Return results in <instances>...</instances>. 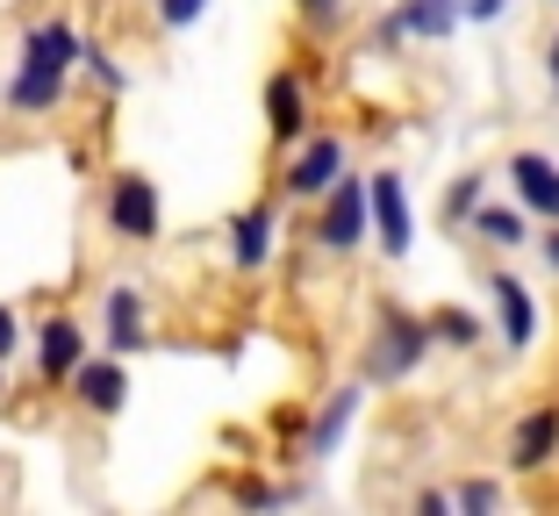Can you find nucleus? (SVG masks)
I'll use <instances>...</instances> for the list:
<instances>
[{"instance_id": "1", "label": "nucleus", "mask_w": 559, "mask_h": 516, "mask_svg": "<svg viewBox=\"0 0 559 516\" xmlns=\"http://www.w3.org/2000/svg\"><path fill=\"white\" fill-rule=\"evenodd\" d=\"M80 65V29L72 22H36L22 36V58H15V80H8V108L15 116H50L58 100H66V80Z\"/></svg>"}, {"instance_id": "2", "label": "nucleus", "mask_w": 559, "mask_h": 516, "mask_svg": "<svg viewBox=\"0 0 559 516\" xmlns=\"http://www.w3.org/2000/svg\"><path fill=\"white\" fill-rule=\"evenodd\" d=\"M430 345H438L430 323H416L409 309H388L380 331H373V359H366V373H373V381H409V373L430 359Z\"/></svg>"}, {"instance_id": "3", "label": "nucleus", "mask_w": 559, "mask_h": 516, "mask_svg": "<svg viewBox=\"0 0 559 516\" xmlns=\"http://www.w3.org/2000/svg\"><path fill=\"white\" fill-rule=\"evenodd\" d=\"M100 223H108L116 237H130V244H151L158 223H165L151 172H116V180H108V201H100Z\"/></svg>"}, {"instance_id": "4", "label": "nucleus", "mask_w": 559, "mask_h": 516, "mask_svg": "<svg viewBox=\"0 0 559 516\" xmlns=\"http://www.w3.org/2000/svg\"><path fill=\"white\" fill-rule=\"evenodd\" d=\"M366 216H373V244L388 251V259H409L416 216H409V187H402V172H373V180H366Z\"/></svg>"}, {"instance_id": "5", "label": "nucleus", "mask_w": 559, "mask_h": 516, "mask_svg": "<svg viewBox=\"0 0 559 516\" xmlns=\"http://www.w3.org/2000/svg\"><path fill=\"white\" fill-rule=\"evenodd\" d=\"M373 237V216H366V180H337L323 194V223H316V244L323 251H359Z\"/></svg>"}, {"instance_id": "6", "label": "nucleus", "mask_w": 559, "mask_h": 516, "mask_svg": "<svg viewBox=\"0 0 559 516\" xmlns=\"http://www.w3.org/2000/svg\"><path fill=\"white\" fill-rule=\"evenodd\" d=\"M488 301H495V331H502V345L531 351V337H538V301H531V287L516 280V273H488Z\"/></svg>"}, {"instance_id": "7", "label": "nucleus", "mask_w": 559, "mask_h": 516, "mask_svg": "<svg viewBox=\"0 0 559 516\" xmlns=\"http://www.w3.org/2000/svg\"><path fill=\"white\" fill-rule=\"evenodd\" d=\"M337 180H345V136H316V144H301L295 166H287V194L295 201H323Z\"/></svg>"}, {"instance_id": "8", "label": "nucleus", "mask_w": 559, "mask_h": 516, "mask_svg": "<svg viewBox=\"0 0 559 516\" xmlns=\"http://www.w3.org/2000/svg\"><path fill=\"white\" fill-rule=\"evenodd\" d=\"M552 459H559V401H538V409L516 417V431H510V467L538 473V467H552Z\"/></svg>"}, {"instance_id": "9", "label": "nucleus", "mask_w": 559, "mask_h": 516, "mask_svg": "<svg viewBox=\"0 0 559 516\" xmlns=\"http://www.w3.org/2000/svg\"><path fill=\"white\" fill-rule=\"evenodd\" d=\"M72 395H80V409H94V417H116L122 401H130V373H122V359L108 351V359H80V373H72Z\"/></svg>"}, {"instance_id": "10", "label": "nucleus", "mask_w": 559, "mask_h": 516, "mask_svg": "<svg viewBox=\"0 0 559 516\" xmlns=\"http://www.w3.org/2000/svg\"><path fill=\"white\" fill-rule=\"evenodd\" d=\"M510 187H516V201H524L531 216L559 223V166L545 158V151H516L510 158Z\"/></svg>"}, {"instance_id": "11", "label": "nucleus", "mask_w": 559, "mask_h": 516, "mask_svg": "<svg viewBox=\"0 0 559 516\" xmlns=\"http://www.w3.org/2000/svg\"><path fill=\"white\" fill-rule=\"evenodd\" d=\"M265 130H273L280 144H301V130H309V94H301V72H273V80H265Z\"/></svg>"}, {"instance_id": "12", "label": "nucleus", "mask_w": 559, "mask_h": 516, "mask_svg": "<svg viewBox=\"0 0 559 516\" xmlns=\"http://www.w3.org/2000/svg\"><path fill=\"white\" fill-rule=\"evenodd\" d=\"M80 359H86V337H80L72 316H50L44 331H36V373H44V381H72Z\"/></svg>"}, {"instance_id": "13", "label": "nucleus", "mask_w": 559, "mask_h": 516, "mask_svg": "<svg viewBox=\"0 0 559 516\" xmlns=\"http://www.w3.org/2000/svg\"><path fill=\"white\" fill-rule=\"evenodd\" d=\"M352 417H359V387H337V395L316 409V423H309V437H301V459H330V452L345 445V431H352Z\"/></svg>"}, {"instance_id": "14", "label": "nucleus", "mask_w": 559, "mask_h": 516, "mask_svg": "<svg viewBox=\"0 0 559 516\" xmlns=\"http://www.w3.org/2000/svg\"><path fill=\"white\" fill-rule=\"evenodd\" d=\"M273 230H280V208H273V201L245 208V216L230 223V259H237L245 273H259L265 259H273Z\"/></svg>"}, {"instance_id": "15", "label": "nucleus", "mask_w": 559, "mask_h": 516, "mask_svg": "<svg viewBox=\"0 0 559 516\" xmlns=\"http://www.w3.org/2000/svg\"><path fill=\"white\" fill-rule=\"evenodd\" d=\"M108 351L116 359L144 351V295L136 287H108Z\"/></svg>"}, {"instance_id": "16", "label": "nucleus", "mask_w": 559, "mask_h": 516, "mask_svg": "<svg viewBox=\"0 0 559 516\" xmlns=\"http://www.w3.org/2000/svg\"><path fill=\"white\" fill-rule=\"evenodd\" d=\"M395 15L409 22V36H424V44H444V36L466 22V0H402Z\"/></svg>"}, {"instance_id": "17", "label": "nucleus", "mask_w": 559, "mask_h": 516, "mask_svg": "<svg viewBox=\"0 0 559 516\" xmlns=\"http://www.w3.org/2000/svg\"><path fill=\"white\" fill-rule=\"evenodd\" d=\"M466 230H474L480 244H510V251H516V244L531 237V208H524V201H516V208H495V201H480Z\"/></svg>"}, {"instance_id": "18", "label": "nucleus", "mask_w": 559, "mask_h": 516, "mask_svg": "<svg viewBox=\"0 0 559 516\" xmlns=\"http://www.w3.org/2000/svg\"><path fill=\"white\" fill-rule=\"evenodd\" d=\"M430 337L452 345V351H466V345H480V316H466V309H438V316H430Z\"/></svg>"}, {"instance_id": "19", "label": "nucleus", "mask_w": 559, "mask_h": 516, "mask_svg": "<svg viewBox=\"0 0 559 516\" xmlns=\"http://www.w3.org/2000/svg\"><path fill=\"white\" fill-rule=\"evenodd\" d=\"M480 194H488V180H480V172H460V180L444 187V223H474Z\"/></svg>"}, {"instance_id": "20", "label": "nucleus", "mask_w": 559, "mask_h": 516, "mask_svg": "<svg viewBox=\"0 0 559 516\" xmlns=\"http://www.w3.org/2000/svg\"><path fill=\"white\" fill-rule=\"evenodd\" d=\"M201 15H209V0H158V22H165V29H194Z\"/></svg>"}, {"instance_id": "21", "label": "nucleus", "mask_w": 559, "mask_h": 516, "mask_svg": "<svg viewBox=\"0 0 559 516\" xmlns=\"http://www.w3.org/2000/svg\"><path fill=\"white\" fill-rule=\"evenodd\" d=\"M452 502H460V509H495L502 495H495V481H466V488H460Z\"/></svg>"}, {"instance_id": "22", "label": "nucleus", "mask_w": 559, "mask_h": 516, "mask_svg": "<svg viewBox=\"0 0 559 516\" xmlns=\"http://www.w3.org/2000/svg\"><path fill=\"white\" fill-rule=\"evenodd\" d=\"M301 15H309V29H330V22L345 15V0H301Z\"/></svg>"}, {"instance_id": "23", "label": "nucleus", "mask_w": 559, "mask_h": 516, "mask_svg": "<svg viewBox=\"0 0 559 516\" xmlns=\"http://www.w3.org/2000/svg\"><path fill=\"white\" fill-rule=\"evenodd\" d=\"M15 345H22V323H15V309H0V367L15 359Z\"/></svg>"}, {"instance_id": "24", "label": "nucleus", "mask_w": 559, "mask_h": 516, "mask_svg": "<svg viewBox=\"0 0 559 516\" xmlns=\"http://www.w3.org/2000/svg\"><path fill=\"white\" fill-rule=\"evenodd\" d=\"M502 8H510V0H466V22H495Z\"/></svg>"}, {"instance_id": "25", "label": "nucleus", "mask_w": 559, "mask_h": 516, "mask_svg": "<svg viewBox=\"0 0 559 516\" xmlns=\"http://www.w3.org/2000/svg\"><path fill=\"white\" fill-rule=\"evenodd\" d=\"M237 502H245V509H265V502H273V488H259V481H245V488H237Z\"/></svg>"}, {"instance_id": "26", "label": "nucleus", "mask_w": 559, "mask_h": 516, "mask_svg": "<svg viewBox=\"0 0 559 516\" xmlns=\"http://www.w3.org/2000/svg\"><path fill=\"white\" fill-rule=\"evenodd\" d=\"M416 509H424V516H444V509H452V495H438V488H424V495H416Z\"/></svg>"}, {"instance_id": "27", "label": "nucleus", "mask_w": 559, "mask_h": 516, "mask_svg": "<svg viewBox=\"0 0 559 516\" xmlns=\"http://www.w3.org/2000/svg\"><path fill=\"white\" fill-rule=\"evenodd\" d=\"M545 72H552V94H559V36L545 44Z\"/></svg>"}, {"instance_id": "28", "label": "nucleus", "mask_w": 559, "mask_h": 516, "mask_svg": "<svg viewBox=\"0 0 559 516\" xmlns=\"http://www.w3.org/2000/svg\"><path fill=\"white\" fill-rule=\"evenodd\" d=\"M545 266H552V273H559V230H552V237H545Z\"/></svg>"}]
</instances>
